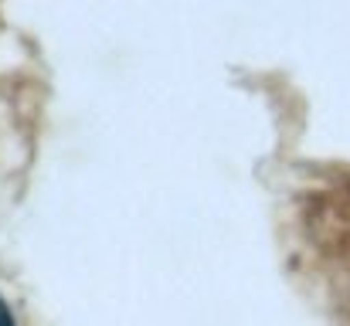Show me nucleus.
<instances>
[{
  "instance_id": "1",
  "label": "nucleus",
  "mask_w": 350,
  "mask_h": 326,
  "mask_svg": "<svg viewBox=\"0 0 350 326\" xmlns=\"http://www.w3.org/2000/svg\"><path fill=\"white\" fill-rule=\"evenodd\" d=\"M0 326H17L14 313H10V306L3 303V296H0Z\"/></svg>"
}]
</instances>
